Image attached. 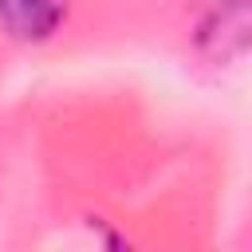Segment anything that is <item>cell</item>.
Wrapping results in <instances>:
<instances>
[{"mask_svg": "<svg viewBox=\"0 0 252 252\" xmlns=\"http://www.w3.org/2000/svg\"><path fill=\"white\" fill-rule=\"evenodd\" d=\"M63 20V0H0V24L16 39H47Z\"/></svg>", "mask_w": 252, "mask_h": 252, "instance_id": "obj_2", "label": "cell"}, {"mask_svg": "<svg viewBox=\"0 0 252 252\" xmlns=\"http://www.w3.org/2000/svg\"><path fill=\"white\" fill-rule=\"evenodd\" d=\"M248 28H252V16H248V0H232L224 4L220 12H213V20L201 24V47L217 59H228V55H240L248 47Z\"/></svg>", "mask_w": 252, "mask_h": 252, "instance_id": "obj_1", "label": "cell"}]
</instances>
